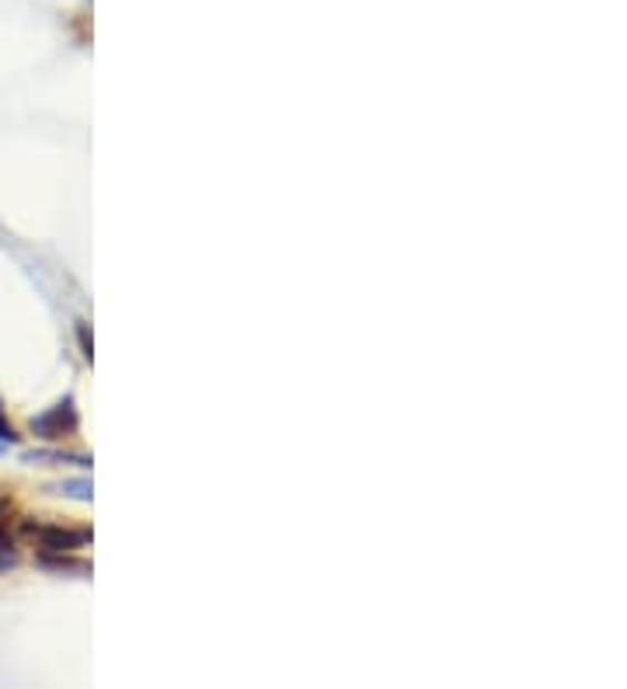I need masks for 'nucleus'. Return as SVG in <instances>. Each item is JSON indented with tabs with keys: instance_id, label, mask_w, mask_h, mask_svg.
Wrapping results in <instances>:
<instances>
[{
	"instance_id": "f257e3e1",
	"label": "nucleus",
	"mask_w": 627,
	"mask_h": 689,
	"mask_svg": "<svg viewBox=\"0 0 627 689\" xmlns=\"http://www.w3.org/2000/svg\"><path fill=\"white\" fill-rule=\"evenodd\" d=\"M21 533L42 547V554H74V550L91 543V530L85 526H60V522H21Z\"/></svg>"
},
{
	"instance_id": "f03ea898",
	"label": "nucleus",
	"mask_w": 627,
	"mask_h": 689,
	"mask_svg": "<svg viewBox=\"0 0 627 689\" xmlns=\"http://www.w3.org/2000/svg\"><path fill=\"white\" fill-rule=\"evenodd\" d=\"M77 425H80V419H77V407H74V397H70V394H67L63 401L52 404L46 415L32 419V432H36L39 439H49V443H60V439L74 435Z\"/></svg>"
},
{
	"instance_id": "7ed1b4c3",
	"label": "nucleus",
	"mask_w": 627,
	"mask_h": 689,
	"mask_svg": "<svg viewBox=\"0 0 627 689\" xmlns=\"http://www.w3.org/2000/svg\"><path fill=\"white\" fill-rule=\"evenodd\" d=\"M25 463H49V466H63V463H74V466H91L88 456H77V453H60V450H32V453H21Z\"/></svg>"
},
{
	"instance_id": "20e7f679",
	"label": "nucleus",
	"mask_w": 627,
	"mask_h": 689,
	"mask_svg": "<svg viewBox=\"0 0 627 689\" xmlns=\"http://www.w3.org/2000/svg\"><path fill=\"white\" fill-rule=\"evenodd\" d=\"M14 522H18V505L8 491H0V547H14V533H11Z\"/></svg>"
},
{
	"instance_id": "39448f33",
	"label": "nucleus",
	"mask_w": 627,
	"mask_h": 689,
	"mask_svg": "<svg viewBox=\"0 0 627 689\" xmlns=\"http://www.w3.org/2000/svg\"><path fill=\"white\" fill-rule=\"evenodd\" d=\"M49 494H63V499H77V502H91L95 491H91V481H60V484H49L46 488Z\"/></svg>"
},
{
	"instance_id": "423d86ee",
	"label": "nucleus",
	"mask_w": 627,
	"mask_h": 689,
	"mask_svg": "<svg viewBox=\"0 0 627 689\" xmlns=\"http://www.w3.org/2000/svg\"><path fill=\"white\" fill-rule=\"evenodd\" d=\"M21 443V435H18V429L8 422V415H4V401H0V456H4L8 450H14Z\"/></svg>"
},
{
	"instance_id": "0eeeda50",
	"label": "nucleus",
	"mask_w": 627,
	"mask_h": 689,
	"mask_svg": "<svg viewBox=\"0 0 627 689\" xmlns=\"http://www.w3.org/2000/svg\"><path fill=\"white\" fill-rule=\"evenodd\" d=\"M18 564V547H0V574Z\"/></svg>"
},
{
	"instance_id": "6e6552de",
	"label": "nucleus",
	"mask_w": 627,
	"mask_h": 689,
	"mask_svg": "<svg viewBox=\"0 0 627 689\" xmlns=\"http://www.w3.org/2000/svg\"><path fill=\"white\" fill-rule=\"evenodd\" d=\"M77 335H80V348H85V360L91 363V338H88V324L85 321L77 324Z\"/></svg>"
}]
</instances>
